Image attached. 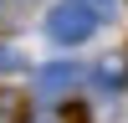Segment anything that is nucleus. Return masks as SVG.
Masks as SVG:
<instances>
[{
	"mask_svg": "<svg viewBox=\"0 0 128 123\" xmlns=\"http://www.w3.org/2000/svg\"><path fill=\"white\" fill-rule=\"evenodd\" d=\"M98 20L102 16L87 5V0H62V5L46 16V36L62 41V46H77V41H87L92 31H98Z\"/></svg>",
	"mask_w": 128,
	"mask_h": 123,
	"instance_id": "f257e3e1",
	"label": "nucleus"
},
{
	"mask_svg": "<svg viewBox=\"0 0 128 123\" xmlns=\"http://www.w3.org/2000/svg\"><path fill=\"white\" fill-rule=\"evenodd\" d=\"M77 82H82V72L72 67V62H51V67H41V72H36V92H41V98H51V102L67 98Z\"/></svg>",
	"mask_w": 128,
	"mask_h": 123,
	"instance_id": "f03ea898",
	"label": "nucleus"
},
{
	"mask_svg": "<svg viewBox=\"0 0 128 123\" xmlns=\"http://www.w3.org/2000/svg\"><path fill=\"white\" fill-rule=\"evenodd\" d=\"M20 118H26V102H20L16 92L0 87V123H20Z\"/></svg>",
	"mask_w": 128,
	"mask_h": 123,
	"instance_id": "7ed1b4c3",
	"label": "nucleus"
},
{
	"mask_svg": "<svg viewBox=\"0 0 128 123\" xmlns=\"http://www.w3.org/2000/svg\"><path fill=\"white\" fill-rule=\"evenodd\" d=\"M10 67H20V51L16 46H0V72H10Z\"/></svg>",
	"mask_w": 128,
	"mask_h": 123,
	"instance_id": "20e7f679",
	"label": "nucleus"
},
{
	"mask_svg": "<svg viewBox=\"0 0 128 123\" xmlns=\"http://www.w3.org/2000/svg\"><path fill=\"white\" fill-rule=\"evenodd\" d=\"M87 5H92V10H98V16H102V20H108V16H113V10H118V0H87Z\"/></svg>",
	"mask_w": 128,
	"mask_h": 123,
	"instance_id": "39448f33",
	"label": "nucleus"
},
{
	"mask_svg": "<svg viewBox=\"0 0 128 123\" xmlns=\"http://www.w3.org/2000/svg\"><path fill=\"white\" fill-rule=\"evenodd\" d=\"M36 123H77L72 113H46V118H36Z\"/></svg>",
	"mask_w": 128,
	"mask_h": 123,
	"instance_id": "423d86ee",
	"label": "nucleus"
}]
</instances>
